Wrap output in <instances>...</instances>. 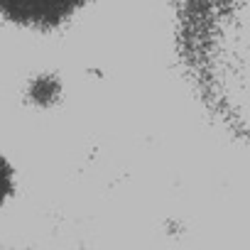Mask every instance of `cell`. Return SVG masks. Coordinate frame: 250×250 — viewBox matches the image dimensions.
Segmentation results:
<instances>
[{"label": "cell", "mask_w": 250, "mask_h": 250, "mask_svg": "<svg viewBox=\"0 0 250 250\" xmlns=\"http://www.w3.org/2000/svg\"><path fill=\"white\" fill-rule=\"evenodd\" d=\"M179 49L213 118L250 147V0H182Z\"/></svg>", "instance_id": "6da1fadb"}, {"label": "cell", "mask_w": 250, "mask_h": 250, "mask_svg": "<svg viewBox=\"0 0 250 250\" xmlns=\"http://www.w3.org/2000/svg\"><path fill=\"white\" fill-rule=\"evenodd\" d=\"M86 0H0V13L8 20L32 27H54L74 15Z\"/></svg>", "instance_id": "7a4b0ae2"}, {"label": "cell", "mask_w": 250, "mask_h": 250, "mask_svg": "<svg viewBox=\"0 0 250 250\" xmlns=\"http://www.w3.org/2000/svg\"><path fill=\"white\" fill-rule=\"evenodd\" d=\"M10 191H13V172H10V165L0 157V204L8 199Z\"/></svg>", "instance_id": "3957f363"}]
</instances>
